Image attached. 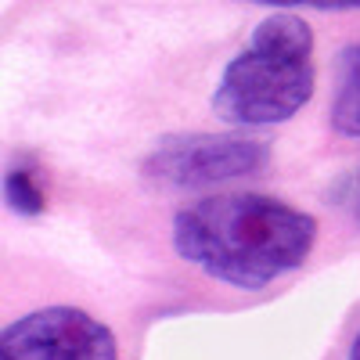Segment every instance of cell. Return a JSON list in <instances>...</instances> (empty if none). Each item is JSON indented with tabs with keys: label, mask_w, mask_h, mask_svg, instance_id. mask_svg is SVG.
Returning <instances> with one entry per match:
<instances>
[{
	"label": "cell",
	"mask_w": 360,
	"mask_h": 360,
	"mask_svg": "<svg viewBox=\"0 0 360 360\" xmlns=\"http://www.w3.org/2000/svg\"><path fill=\"white\" fill-rule=\"evenodd\" d=\"M317 245V220L256 191L209 195L173 217V249L231 288H266L303 266Z\"/></svg>",
	"instance_id": "cell-1"
},
{
	"label": "cell",
	"mask_w": 360,
	"mask_h": 360,
	"mask_svg": "<svg viewBox=\"0 0 360 360\" xmlns=\"http://www.w3.org/2000/svg\"><path fill=\"white\" fill-rule=\"evenodd\" d=\"M314 83L310 25L292 11H278L263 18L249 47L227 62L213 90V112L242 130L278 127L314 98Z\"/></svg>",
	"instance_id": "cell-2"
},
{
	"label": "cell",
	"mask_w": 360,
	"mask_h": 360,
	"mask_svg": "<svg viewBox=\"0 0 360 360\" xmlns=\"http://www.w3.org/2000/svg\"><path fill=\"white\" fill-rule=\"evenodd\" d=\"M270 166V148L245 134H169L144 159V176L159 188L195 191L220 180L256 176Z\"/></svg>",
	"instance_id": "cell-3"
},
{
	"label": "cell",
	"mask_w": 360,
	"mask_h": 360,
	"mask_svg": "<svg viewBox=\"0 0 360 360\" xmlns=\"http://www.w3.org/2000/svg\"><path fill=\"white\" fill-rule=\"evenodd\" d=\"M112 328L76 307H47L0 332V360H115Z\"/></svg>",
	"instance_id": "cell-4"
},
{
	"label": "cell",
	"mask_w": 360,
	"mask_h": 360,
	"mask_svg": "<svg viewBox=\"0 0 360 360\" xmlns=\"http://www.w3.org/2000/svg\"><path fill=\"white\" fill-rule=\"evenodd\" d=\"M332 127L342 137H360V44L346 47L335 62Z\"/></svg>",
	"instance_id": "cell-5"
},
{
	"label": "cell",
	"mask_w": 360,
	"mask_h": 360,
	"mask_svg": "<svg viewBox=\"0 0 360 360\" xmlns=\"http://www.w3.org/2000/svg\"><path fill=\"white\" fill-rule=\"evenodd\" d=\"M4 202L18 217H40L44 213L47 198H44V191H40V184H37V176H33L29 166H11L4 173Z\"/></svg>",
	"instance_id": "cell-6"
},
{
	"label": "cell",
	"mask_w": 360,
	"mask_h": 360,
	"mask_svg": "<svg viewBox=\"0 0 360 360\" xmlns=\"http://www.w3.org/2000/svg\"><path fill=\"white\" fill-rule=\"evenodd\" d=\"M332 198L346 209V213L360 224V169H353L349 176H342L339 184H335V191H332Z\"/></svg>",
	"instance_id": "cell-7"
},
{
	"label": "cell",
	"mask_w": 360,
	"mask_h": 360,
	"mask_svg": "<svg viewBox=\"0 0 360 360\" xmlns=\"http://www.w3.org/2000/svg\"><path fill=\"white\" fill-rule=\"evenodd\" d=\"M270 8H317V11H360V0H259Z\"/></svg>",
	"instance_id": "cell-8"
},
{
	"label": "cell",
	"mask_w": 360,
	"mask_h": 360,
	"mask_svg": "<svg viewBox=\"0 0 360 360\" xmlns=\"http://www.w3.org/2000/svg\"><path fill=\"white\" fill-rule=\"evenodd\" d=\"M349 360H360V335L353 339V349H349Z\"/></svg>",
	"instance_id": "cell-9"
}]
</instances>
